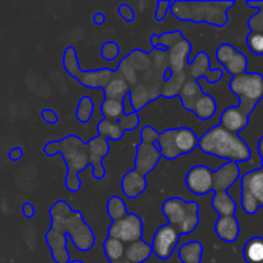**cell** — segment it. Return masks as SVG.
I'll use <instances>...</instances> for the list:
<instances>
[{"label": "cell", "instance_id": "36", "mask_svg": "<svg viewBox=\"0 0 263 263\" xmlns=\"http://www.w3.org/2000/svg\"><path fill=\"white\" fill-rule=\"evenodd\" d=\"M247 45L253 54L263 55V33L251 31L247 36Z\"/></svg>", "mask_w": 263, "mask_h": 263}, {"label": "cell", "instance_id": "28", "mask_svg": "<svg viewBox=\"0 0 263 263\" xmlns=\"http://www.w3.org/2000/svg\"><path fill=\"white\" fill-rule=\"evenodd\" d=\"M180 262L182 263H200L203 257V244L200 241H187L181 244L177 251Z\"/></svg>", "mask_w": 263, "mask_h": 263}, {"label": "cell", "instance_id": "18", "mask_svg": "<svg viewBox=\"0 0 263 263\" xmlns=\"http://www.w3.org/2000/svg\"><path fill=\"white\" fill-rule=\"evenodd\" d=\"M186 187L195 195H205L213 192V171L207 166H194L185 176Z\"/></svg>", "mask_w": 263, "mask_h": 263}, {"label": "cell", "instance_id": "16", "mask_svg": "<svg viewBox=\"0 0 263 263\" xmlns=\"http://www.w3.org/2000/svg\"><path fill=\"white\" fill-rule=\"evenodd\" d=\"M180 240V234L170 223L161 226L156 231L152 241L153 254L161 261H167L174 254Z\"/></svg>", "mask_w": 263, "mask_h": 263}, {"label": "cell", "instance_id": "25", "mask_svg": "<svg viewBox=\"0 0 263 263\" xmlns=\"http://www.w3.org/2000/svg\"><path fill=\"white\" fill-rule=\"evenodd\" d=\"M153 254V249L149 243L144 240L135 241L128 246H126L125 249V258L130 263H144L148 261Z\"/></svg>", "mask_w": 263, "mask_h": 263}, {"label": "cell", "instance_id": "29", "mask_svg": "<svg viewBox=\"0 0 263 263\" xmlns=\"http://www.w3.org/2000/svg\"><path fill=\"white\" fill-rule=\"evenodd\" d=\"M97 130H98V135L107 139V140H112V141L121 140L126 133V131L123 130L121 122L105 120V118H103L102 121L98 122Z\"/></svg>", "mask_w": 263, "mask_h": 263}, {"label": "cell", "instance_id": "3", "mask_svg": "<svg viewBox=\"0 0 263 263\" xmlns=\"http://www.w3.org/2000/svg\"><path fill=\"white\" fill-rule=\"evenodd\" d=\"M230 91L239 98L238 105L222 110L220 125L233 134H239L248 126L254 108L263 99V76L261 73H247L231 77Z\"/></svg>", "mask_w": 263, "mask_h": 263}, {"label": "cell", "instance_id": "1", "mask_svg": "<svg viewBox=\"0 0 263 263\" xmlns=\"http://www.w3.org/2000/svg\"><path fill=\"white\" fill-rule=\"evenodd\" d=\"M116 71L130 85L128 95L139 112L151 102L162 98L164 76L168 71L167 50L157 48L146 53L135 49L120 62Z\"/></svg>", "mask_w": 263, "mask_h": 263}, {"label": "cell", "instance_id": "13", "mask_svg": "<svg viewBox=\"0 0 263 263\" xmlns=\"http://www.w3.org/2000/svg\"><path fill=\"white\" fill-rule=\"evenodd\" d=\"M144 222L138 215L130 213L117 221H112L108 229V238L117 239L125 246L143 240Z\"/></svg>", "mask_w": 263, "mask_h": 263}, {"label": "cell", "instance_id": "39", "mask_svg": "<svg viewBox=\"0 0 263 263\" xmlns=\"http://www.w3.org/2000/svg\"><path fill=\"white\" fill-rule=\"evenodd\" d=\"M118 14L126 21V22H134L135 21V12L128 4H121L118 7Z\"/></svg>", "mask_w": 263, "mask_h": 263}, {"label": "cell", "instance_id": "6", "mask_svg": "<svg viewBox=\"0 0 263 263\" xmlns=\"http://www.w3.org/2000/svg\"><path fill=\"white\" fill-rule=\"evenodd\" d=\"M235 2H189L176 0L172 3L171 13L182 22L208 23L215 27H223L229 22V10Z\"/></svg>", "mask_w": 263, "mask_h": 263}, {"label": "cell", "instance_id": "20", "mask_svg": "<svg viewBox=\"0 0 263 263\" xmlns=\"http://www.w3.org/2000/svg\"><path fill=\"white\" fill-rule=\"evenodd\" d=\"M241 177V170L239 163L226 162L225 164L213 171V192H229L231 186Z\"/></svg>", "mask_w": 263, "mask_h": 263}, {"label": "cell", "instance_id": "31", "mask_svg": "<svg viewBox=\"0 0 263 263\" xmlns=\"http://www.w3.org/2000/svg\"><path fill=\"white\" fill-rule=\"evenodd\" d=\"M187 81V73L182 72L179 74H172L167 81H164L163 89H162V98L171 99V98L179 97L182 86Z\"/></svg>", "mask_w": 263, "mask_h": 263}, {"label": "cell", "instance_id": "11", "mask_svg": "<svg viewBox=\"0 0 263 263\" xmlns=\"http://www.w3.org/2000/svg\"><path fill=\"white\" fill-rule=\"evenodd\" d=\"M158 136L159 133L152 126H144L140 130L141 141L136 145L134 167V171L140 176L146 177V175L151 174L162 159V153L157 144Z\"/></svg>", "mask_w": 263, "mask_h": 263}, {"label": "cell", "instance_id": "48", "mask_svg": "<svg viewBox=\"0 0 263 263\" xmlns=\"http://www.w3.org/2000/svg\"><path fill=\"white\" fill-rule=\"evenodd\" d=\"M262 167H263V164H262Z\"/></svg>", "mask_w": 263, "mask_h": 263}, {"label": "cell", "instance_id": "23", "mask_svg": "<svg viewBox=\"0 0 263 263\" xmlns=\"http://www.w3.org/2000/svg\"><path fill=\"white\" fill-rule=\"evenodd\" d=\"M211 205L218 217H235L236 202L230 197L229 192L215 193L211 200Z\"/></svg>", "mask_w": 263, "mask_h": 263}, {"label": "cell", "instance_id": "38", "mask_svg": "<svg viewBox=\"0 0 263 263\" xmlns=\"http://www.w3.org/2000/svg\"><path fill=\"white\" fill-rule=\"evenodd\" d=\"M172 3L174 2H170V0H159V2H157V9H156V13H154L156 21L162 22V21L166 18L167 13L171 12Z\"/></svg>", "mask_w": 263, "mask_h": 263}, {"label": "cell", "instance_id": "32", "mask_svg": "<svg viewBox=\"0 0 263 263\" xmlns=\"http://www.w3.org/2000/svg\"><path fill=\"white\" fill-rule=\"evenodd\" d=\"M126 246L122 241L117 240L113 238H107L103 243V251H104L105 257L109 261V263L120 261L121 258L125 257Z\"/></svg>", "mask_w": 263, "mask_h": 263}, {"label": "cell", "instance_id": "37", "mask_svg": "<svg viewBox=\"0 0 263 263\" xmlns=\"http://www.w3.org/2000/svg\"><path fill=\"white\" fill-rule=\"evenodd\" d=\"M120 51L121 48L117 43H115V41H105L102 45V48H100V55H102L104 61L112 62L120 55Z\"/></svg>", "mask_w": 263, "mask_h": 263}, {"label": "cell", "instance_id": "40", "mask_svg": "<svg viewBox=\"0 0 263 263\" xmlns=\"http://www.w3.org/2000/svg\"><path fill=\"white\" fill-rule=\"evenodd\" d=\"M41 118L46 123H49V125H57L59 121L58 115L53 109H50V108H45V109L41 110Z\"/></svg>", "mask_w": 263, "mask_h": 263}, {"label": "cell", "instance_id": "24", "mask_svg": "<svg viewBox=\"0 0 263 263\" xmlns=\"http://www.w3.org/2000/svg\"><path fill=\"white\" fill-rule=\"evenodd\" d=\"M130 90L131 87L128 85V82L115 69V76H113V79L110 80L108 86L103 91H104L105 99H113L122 102L130 94Z\"/></svg>", "mask_w": 263, "mask_h": 263}, {"label": "cell", "instance_id": "41", "mask_svg": "<svg viewBox=\"0 0 263 263\" xmlns=\"http://www.w3.org/2000/svg\"><path fill=\"white\" fill-rule=\"evenodd\" d=\"M122 103H123V113H125V116H130L136 112L135 108H134L133 105V102H131L130 95H127V97L122 100Z\"/></svg>", "mask_w": 263, "mask_h": 263}, {"label": "cell", "instance_id": "17", "mask_svg": "<svg viewBox=\"0 0 263 263\" xmlns=\"http://www.w3.org/2000/svg\"><path fill=\"white\" fill-rule=\"evenodd\" d=\"M100 112H102L103 118H105V120L121 122L125 131L135 130L139 123H140L139 112L133 113L130 116H125V113H123V103L120 102V100L105 99L104 98L102 105H100Z\"/></svg>", "mask_w": 263, "mask_h": 263}, {"label": "cell", "instance_id": "14", "mask_svg": "<svg viewBox=\"0 0 263 263\" xmlns=\"http://www.w3.org/2000/svg\"><path fill=\"white\" fill-rule=\"evenodd\" d=\"M216 58H217L218 63L223 67V69L231 77H236L243 73H247L248 58L246 57V54L239 51L231 44H221L217 48V50H216Z\"/></svg>", "mask_w": 263, "mask_h": 263}, {"label": "cell", "instance_id": "44", "mask_svg": "<svg viewBox=\"0 0 263 263\" xmlns=\"http://www.w3.org/2000/svg\"><path fill=\"white\" fill-rule=\"evenodd\" d=\"M92 22H94L95 25H98V26H102V25H104V23H105V15L103 14L102 12H99V13H95V14H94V17H92Z\"/></svg>", "mask_w": 263, "mask_h": 263}, {"label": "cell", "instance_id": "8", "mask_svg": "<svg viewBox=\"0 0 263 263\" xmlns=\"http://www.w3.org/2000/svg\"><path fill=\"white\" fill-rule=\"evenodd\" d=\"M162 213L180 235H189L200 222L199 205L197 202H187L182 198H168L162 204Z\"/></svg>", "mask_w": 263, "mask_h": 263}, {"label": "cell", "instance_id": "21", "mask_svg": "<svg viewBox=\"0 0 263 263\" xmlns=\"http://www.w3.org/2000/svg\"><path fill=\"white\" fill-rule=\"evenodd\" d=\"M146 177L140 176L134 170L128 171L121 180V189L128 199H136L146 190Z\"/></svg>", "mask_w": 263, "mask_h": 263}, {"label": "cell", "instance_id": "30", "mask_svg": "<svg viewBox=\"0 0 263 263\" xmlns=\"http://www.w3.org/2000/svg\"><path fill=\"white\" fill-rule=\"evenodd\" d=\"M243 258L247 263H263V238L249 239L243 248Z\"/></svg>", "mask_w": 263, "mask_h": 263}, {"label": "cell", "instance_id": "35", "mask_svg": "<svg viewBox=\"0 0 263 263\" xmlns=\"http://www.w3.org/2000/svg\"><path fill=\"white\" fill-rule=\"evenodd\" d=\"M247 5L257 10L256 14L248 21V27L253 32L263 33V2H247Z\"/></svg>", "mask_w": 263, "mask_h": 263}, {"label": "cell", "instance_id": "22", "mask_svg": "<svg viewBox=\"0 0 263 263\" xmlns=\"http://www.w3.org/2000/svg\"><path fill=\"white\" fill-rule=\"evenodd\" d=\"M215 231L222 241L234 243L240 234V225L236 217H218L215 223Z\"/></svg>", "mask_w": 263, "mask_h": 263}, {"label": "cell", "instance_id": "27", "mask_svg": "<svg viewBox=\"0 0 263 263\" xmlns=\"http://www.w3.org/2000/svg\"><path fill=\"white\" fill-rule=\"evenodd\" d=\"M203 94L202 86H200L199 81H194V80H187L182 86L181 91H180L179 98L181 99L182 107L186 110L192 112L194 103L197 102L198 98Z\"/></svg>", "mask_w": 263, "mask_h": 263}, {"label": "cell", "instance_id": "10", "mask_svg": "<svg viewBox=\"0 0 263 263\" xmlns=\"http://www.w3.org/2000/svg\"><path fill=\"white\" fill-rule=\"evenodd\" d=\"M63 67L67 73L74 80H77L80 85L89 89H102L104 90L115 76V69L99 68V69H85L80 68L79 57L73 46H67L63 53Z\"/></svg>", "mask_w": 263, "mask_h": 263}, {"label": "cell", "instance_id": "34", "mask_svg": "<svg viewBox=\"0 0 263 263\" xmlns=\"http://www.w3.org/2000/svg\"><path fill=\"white\" fill-rule=\"evenodd\" d=\"M95 105L94 100L90 97L85 95L79 100V104L76 108V118L81 123H86L91 120L92 113H94Z\"/></svg>", "mask_w": 263, "mask_h": 263}, {"label": "cell", "instance_id": "26", "mask_svg": "<svg viewBox=\"0 0 263 263\" xmlns=\"http://www.w3.org/2000/svg\"><path fill=\"white\" fill-rule=\"evenodd\" d=\"M216 112H217V103H216L215 98L211 97L210 94H204V92L198 98L192 110V113H194L202 121L211 120L216 115Z\"/></svg>", "mask_w": 263, "mask_h": 263}, {"label": "cell", "instance_id": "15", "mask_svg": "<svg viewBox=\"0 0 263 263\" xmlns=\"http://www.w3.org/2000/svg\"><path fill=\"white\" fill-rule=\"evenodd\" d=\"M187 80L199 81L200 79L207 80L208 84H217L222 80L225 69L211 68V59L205 51H199L194 59H190L186 68Z\"/></svg>", "mask_w": 263, "mask_h": 263}, {"label": "cell", "instance_id": "46", "mask_svg": "<svg viewBox=\"0 0 263 263\" xmlns=\"http://www.w3.org/2000/svg\"><path fill=\"white\" fill-rule=\"evenodd\" d=\"M113 263H130V262H128L127 259H126L125 257H123V258H121L120 261H117V262H113Z\"/></svg>", "mask_w": 263, "mask_h": 263}, {"label": "cell", "instance_id": "45", "mask_svg": "<svg viewBox=\"0 0 263 263\" xmlns=\"http://www.w3.org/2000/svg\"><path fill=\"white\" fill-rule=\"evenodd\" d=\"M257 152H258L259 157H261V166L263 164V136L259 139L258 144H257Z\"/></svg>", "mask_w": 263, "mask_h": 263}, {"label": "cell", "instance_id": "9", "mask_svg": "<svg viewBox=\"0 0 263 263\" xmlns=\"http://www.w3.org/2000/svg\"><path fill=\"white\" fill-rule=\"evenodd\" d=\"M157 144L162 153V158L174 161L180 156L194 152L199 145V138L192 128L174 127L159 133Z\"/></svg>", "mask_w": 263, "mask_h": 263}, {"label": "cell", "instance_id": "19", "mask_svg": "<svg viewBox=\"0 0 263 263\" xmlns=\"http://www.w3.org/2000/svg\"><path fill=\"white\" fill-rule=\"evenodd\" d=\"M87 152H89L90 164L92 168V176L97 180H102L105 177V168L103 166V159L109 154L110 146L107 139L102 136H95L86 143Z\"/></svg>", "mask_w": 263, "mask_h": 263}, {"label": "cell", "instance_id": "43", "mask_svg": "<svg viewBox=\"0 0 263 263\" xmlns=\"http://www.w3.org/2000/svg\"><path fill=\"white\" fill-rule=\"evenodd\" d=\"M8 156H9V158L12 159V161H14V162L20 161V159L23 157L22 148H20V146H15V148L10 149L9 154H8Z\"/></svg>", "mask_w": 263, "mask_h": 263}, {"label": "cell", "instance_id": "42", "mask_svg": "<svg viewBox=\"0 0 263 263\" xmlns=\"http://www.w3.org/2000/svg\"><path fill=\"white\" fill-rule=\"evenodd\" d=\"M22 213L26 218H32L35 216V208L30 202H26L22 205Z\"/></svg>", "mask_w": 263, "mask_h": 263}, {"label": "cell", "instance_id": "33", "mask_svg": "<svg viewBox=\"0 0 263 263\" xmlns=\"http://www.w3.org/2000/svg\"><path fill=\"white\" fill-rule=\"evenodd\" d=\"M108 217L112 221H117L127 215V205L120 197H110L107 202Z\"/></svg>", "mask_w": 263, "mask_h": 263}, {"label": "cell", "instance_id": "4", "mask_svg": "<svg viewBox=\"0 0 263 263\" xmlns=\"http://www.w3.org/2000/svg\"><path fill=\"white\" fill-rule=\"evenodd\" d=\"M44 153L48 157L61 154L67 166L64 185L71 193L81 189V180L79 175L87 167H91L87 145L81 138L76 135H67L59 140H51L44 146Z\"/></svg>", "mask_w": 263, "mask_h": 263}, {"label": "cell", "instance_id": "7", "mask_svg": "<svg viewBox=\"0 0 263 263\" xmlns=\"http://www.w3.org/2000/svg\"><path fill=\"white\" fill-rule=\"evenodd\" d=\"M151 45L154 49H166L168 69L172 72V74L186 72L190 62L192 44L186 37L182 36L181 31L164 32L162 35L154 33L151 36Z\"/></svg>", "mask_w": 263, "mask_h": 263}, {"label": "cell", "instance_id": "2", "mask_svg": "<svg viewBox=\"0 0 263 263\" xmlns=\"http://www.w3.org/2000/svg\"><path fill=\"white\" fill-rule=\"evenodd\" d=\"M49 215L51 226L45 234V240L55 263H69L67 236H71L72 244L81 252H87L95 246V234L85 222L82 212L72 210L66 200H57L51 205Z\"/></svg>", "mask_w": 263, "mask_h": 263}, {"label": "cell", "instance_id": "5", "mask_svg": "<svg viewBox=\"0 0 263 263\" xmlns=\"http://www.w3.org/2000/svg\"><path fill=\"white\" fill-rule=\"evenodd\" d=\"M198 148L203 153L235 163H246L252 157L248 144L238 134L230 133L221 125H216L205 131L199 138Z\"/></svg>", "mask_w": 263, "mask_h": 263}, {"label": "cell", "instance_id": "47", "mask_svg": "<svg viewBox=\"0 0 263 263\" xmlns=\"http://www.w3.org/2000/svg\"><path fill=\"white\" fill-rule=\"evenodd\" d=\"M69 263H84L82 261H79V259H76V261H71Z\"/></svg>", "mask_w": 263, "mask_h": 263}, {"label": "cell", "instance_id": "12", "mask_svg": "<svg viewBox=\"0 0 263 263\" xmlns=\"http://www.w3.org/2000/svg\"><path fill=\"white\" fill-rule=\"evenodd\" d=\"M241 208L248 215H254L263 207V167L247 172L240 177Z\"/></svg>", "mask_w": 263, "mask_h": 263}]
</instances>
